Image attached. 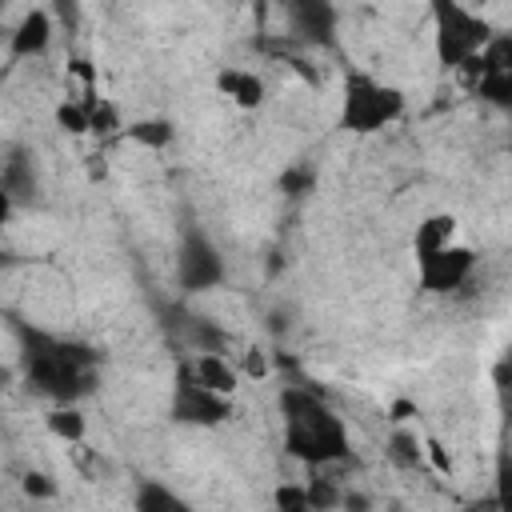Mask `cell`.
<instances>
[{"label":"cell","instance_id":"cell-9","mask_svg":"<svg viewBox=\"0 0 512 512\" xmlns=\"http://www.w3.org/2000/svg\"><path fill=\"white\" fill-rule=\"evenodd\" d=\"M48 44H52V16H48L44 8H28V12L20 16V24L12 28V36H8L12 56L28 60V56H40Z\"/></svg>","mask_w":512,"mask_h":512},{"label":"cell","instance_id":"cell-29","mask_svg":"<svg viewBox=\"0 0 512 512\" xmlns=\"http://www.w3.org/2000/svg\"><path fill=\"white\" fill-rule=\"evenodd\" d=\"M476 512H480V508H476Z\"/></svg>","mask_w":512,"mask_h":512},{"label":"cell","instance_id":"cell-23","mask_svg":"<svg viewBox=\"0 0 512 512\" xmlns=\"http://www.w3.org/2000/svg\"><path fill=\"white\" fill-rule=\"evenodd\" d=\"M424 456H428V464H432L440 476L452 472V456H448V448H444L440 440H424Z\"/></svg>","mask_w":512,"mask_h":512},{"label":"cell","instance_id":"cell-18","mask_svg":"<svg viewBox=\"0 0 512 512\" xmlns=\"http://www.w3.org/2000/svg\"><path fill=\"white\" fill-rule=\"evenodd\" d=\"M272 512H316V508H312V500H308V488H304V484L284 480V484H276V488H272Z\"/></svg>","mask_w":512,"mask_h":512},{"label":"cell","instance_id":"cell-14","mask_svg":"<svg viewBox=\"0 0 512 512\" xmlns=\"http://www.w3.org/2000/svg\"><path fill=\"white\" fill-rule=\"evenodd\" d=\"M124 132H128V140H132V144L152 148V152H160V148H168V144L176 140V128H172V120H164V116H144V120H132Z\"/></svg>","mask_w":512,"mask_h":512},{"label":"cell","instance_id":"cell-7","mask_svg":"<svg viewBox=\"0 0 512 512\" xmlns=\"http://www.w3.org/2000/svg\"><path fill=\"white\" fill-rule=\"evenodd\" d=\"M220 276H224V264L212 252V244L204 236H188V244L180 252V280L188 288H212V284H220Z\"/></svg>","mask_w":512,"mask_h":512},{"label":"cell","instance_id":"cell-3","mask_svg":"<svg viewBox=\"0 0 512 512\" xmlns=\"http://www.w3.org/2000/svg\"><path fill=\"white\" fill-rule=\"evenodd\" d=\"M432 24H436V32H432V40H436V60H440L444 68H468V64L488 48V40L496 36L472 8L452 4V0L432 8Z\"/></svg>","mask_w":512,"mask_h":512},{"label":"cell","instance_id":"cell-10","mask_svg":"<svg viewBox=\"0 0 512 512\" xmlns=\"http://www.w3.org/2000/svg\"><path fill=\"white\" fill-rule=\"evenodd\" d=\"M456 232H460V220L452 212H428L412 232V256L420 260V256H432V252H444V248L460 244Z\"/></svg>","mask_w":512,"mask_h":512},{"label":"cell","instance_id":"cell-20","mask_svg":"<svg viewBox=\"0 0 512 512\" xmlns=\"http://www.w3.org/2000/svg\"><path fill=\"white\" fill-rule=\"evenodd\" d=\"M88 112H92V132L96 136H104V132H112V128H120V116H116V108L108 104V100H88Z\"/></svg>","mask_w":512,"mask_h":512},{"label":"cell","instance_id":"cell-21","mask_svg":"<svg viewBox=\"0 0 512 512\" xmlns=\"http://www.w3.org/2000/svg\"><path fill=\"white\" fill-rule=\"evenodd\" d=\"M20 488H24V496H32V500H52L56 496V480L48 476V472H24V480H20Z\"/></svg>","mask_w":512,"mask_h":512},{"label":"cell","instance_id":"cell-19","mask_svg":"<svg viewBox=\"0 0 512 512\" xmlns=\"http://www.w3.org/2000/svg\"><path fill=\"white\" fill-rule=\"evenodd\" d=\"M492 500H496L500 512H512V452L500 456V464H496V492H492Z\"/></svg>","mask_w":512,"mask_h":512},{"label":"cell","instance_id":"cell-2","mask_svg":"<svg viewBox=\"0 0 512 512\" xmlns=\"http://www.w3.org/2000/svg\"><path fill=\"white\" fill-rule=\"evenodd\" d=\"M404 116V92L396 84H384L376 76H348L344 100H340V124L348 132H380Z\"/></svg>","mask_w":512,"mask_h":512},{"label":"cell","instance_id":"cell-15","mask_svg":"<svg viewBox=\"0 0 512 512\" xmlns=\"http://www.w3.org/2000/svg\"><path fill=\"white\" fill-rule=\"evenodd\" d=\"M44 424H48V432H52L56 440H68V444H80V440L88 436V420H84V412L72 408V404H56V408H48Z\"/></svg>","mask_w":512,"mask_h":512},{"label":"cell","instance_id":"cell-22","mask_svg":"<svg viewBox=\"0 0 512 512\" xmlns=\"http://www.w3.org/2000/svg\"><path fill=\"white\" fill-rule=\"evenodd\" d=\"M268 372H272V364H268V352H260V348H248V352H244V364H240V376L264 380Z\"/></svg>","mask_w":512,"mask_h":512},{"label":"cell","instance_id":"cell-6","mask_svg":"<svg viewBox=\"0 0 512 512\" xmlns=\"http://www.w3.org/2000/svg\"><path fill=\"white\" fill-rule=\"evenodd\" d=\"M472 268H476V252L468 244H452L444 252L416 260V284L432 296H444V292H456L472 276Z\"/></svg>","mask_w":512,"mask_h":512},{"label":"cell","instance_id":"cell-13","mask_svg":"<svg viewBox=\"0 0 512 512\" xmlns=\"http://www.w3.org/2000/svg\"><path fill=\"white\" fill-rule=\"evenodd\" d=\"M388 460H392V468H400V472H416V468H424V436H416L412 428H392V436H388Z\"/></svg>","mask_w":512,"mask_h":512},{"label":"cell","instance_id":"cell-11","mask_svg":"<svg viewBox=\"0 0 512 512\" xmlns=\"http://www.w3.org/2000/svg\"><path fill=\"white\" fill-rule=\"evenodd\" d=\"M188 372H192V380H200L204 388H212L220 396H236V388H240V368L224 352H196Z\"/></svg>","mask_w":512,"mask_h":512},{"label":"cell","instance_id":"cell-25","mask_svg":"<svg viewBox=\"0 0 512 512\" xmlns=\"http://www.w3.org/2000/svg\"><path fill=\"white\" fill-rule=\"evenodd\" d=\"M412 416H416V404H412V400H396V404H392V420H396V424H404V420H412Z\"/></svg>","mask_w":512,"mask_h":512},{"label":"cell","instance_id":"cell-27","mask_svg":"<svg viewBox=\"0 0 512 512\" xmlns=\"http://www.w3.org/2000/svg\"><path fill=\"white\" fill-rule=\"evenodd\" d=\"M72 72H76L80 80H92V68H88V60H80V56L72 60Z\"/></svg>","mask_w":512,"mask_h":512},{"label":"cell","instance_id":"cell-24","mask_svg":"<svg viewBox=\"0 0 512 512\" xmlns=\"http://www.w3.org/2000/svg\"><path fill=\"white\" fill-rule=\"evenodd\" d=\"M340 508H344V512H372V496H368V492H356V488H344Z\"/></svg>","mask_w":512,"mask_h":512},{"label":"cell","instance_id":"cell-12","mask_svg":"<svg viewBox=\"0 0 512 512\" xmlns=\"http://www.w3.org/2000/svg\"><path fill=\"white\" fill-rule=\"evenodd\" d=\"M132 512H196L176 488L160 484V480H144L132 492Z\"/></svg>","mask_w":512,"mask_h":512},{"label":"cell","instance_id":"cell-17","mask_svg":"<svg viewBox=\"0 0 512 512\" xmlns=\"http://www.w3.org/2000/svg\"><path fill=\"white\" fill-rule=\"evenodd\" d=\"M56 124H60L68 136H88V132H92V112H88V104L60 100V104H56Z\"/></svg>","mask_w":512,"mask_h":512},{"label":"cell","instance_id":"cell-1","mask_svg":"<svg viewBox=\"0 0 512 512\" xmlns=\"http://www.w3.org/2000/svg\"><path fill=\"white\" fill-rule=\"evenodd\" d=\"M284 448L308 468H324L348 456V428L316 396L288 392L284 396Z\"/></svg>","mask_w":512,"mask_h":512},{"label":"cell","instance_id":"cell-28","mask_svg":"<svg viewBox=\"0 0 512 512\" xmlns=\"http://www.w3.org/2000/svg\"><path fill=\"white\" fill-rule=\"evenodd\" d=\"M392 512H404V508H392Z\"/></svg>","mask_w":512,"mask_h":512},{"label":"cell","instance_id":"cell-4","mask_svg":"<svg viewBox=\"0 0 512 512\" xmlns=\"http://www.w3.org/2000/svg\"><path fill=\"white\" fill-rule=\"evenodd\" d=\"M232 416V396H220L212 388H204L200 380H192V372L176 376L172 388V420L192 424V428H216Z\"/></svg>","mask_w":512,"mask_h":512},{"label":"cell","instance_id":"cell-16","mask_svg":"<svg viewBox=\"0 0 512 512\" xmlns=\"http://www.w3.org/2000/svg\"><path fill=\"white\" fill-rule=\"evenodd\" d=\"M304 488H308V500H312V508H316V512H336V508H340V500H344V488H340L336 480L320 476V472H312V476L304 480Z\"/></svg>","mask_w":512,"mask_h":512},{"label":"cell","instance_id":"cell-8","mask_svg":"<svg viewBox=\"0 0 512 512\" xmlns=\"http://www.w3.org/2000/svg\"><path fill=\"white\" fill-rule=\"evenodd\" d=\"M216 92H220L224 100H232L236 108H244V112H256V108L268 100L264 76H256V72H248V68H236V64H228V68L216 72Z\"/></svg>","mask_w":512,"mask_h":512},{"label":"cell","instance_id":"cell-5","mask_svg":"<svg viewBox=\"0 0 512 512\" xmlns=\"http://www.w3.org/2000/svg\"><path fill=\"white\" fill-rule=\"evenodd\" d=\"M476 92L496 104V108H512V36H492L488 48L468 64Z\"/></svg>","mask_w":512,"mask_h":512},{"label":"cell","instance_id":"cell-26","mask_svg":"<svg viewBox=\"0 0 512 512\" xmlns=\"http://www.w3.org/2000/svg\"><path fill=\"white\" fill-rule=\"evenodd\" d=\"M284 188H300V196H304V188H308V172H292V176H284Z\"/></svg>","mask_w":512,"mask_h":512}]
</instances>
